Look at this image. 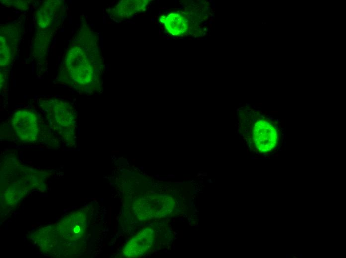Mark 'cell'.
I'll return each mask as SVG.
<instances>
[{"label":"cell","mask_w":346,"mask_h":258,"mask_svg":"<svg viewBox=\"0 0 346 258\" xmlns=\"http://www.w3.org/2000/svg\"><path fill=\"white\" fill-rule=\"evenodd\" d=\"M13 125L17 135L25 141H32L38 136V125L36 117L32 113L21 111L15 114Z\"/></svg>","instance_id":"7a4b0ae2"},{"label":"cell","mask_w":346,"mask_h":258,"mask_svg":"<svg viewBox=\"0 0 346 258\" xmlns=\"http://www.w3.org/2000/svg\"><path fill=\"white\" fill-rule=\"evenodd\" d=\"M147 4L144 0H122L116 7V14L119 17H128L144 10Z\"/></svg>","instance_id":"5b68a950"},{"label":"cell","mask_w":346,"mask_h":258,"mask_svg":"<svg viewBox=\"0 0 346 258\" xmlns=\"http://www.w3.org/2000/svg\"><path fill=\"white\" fill-rule=\"evenodd\" d=\"M161 22L164 23L168 32L173 35H179L185 33L188 29L186 19L181 15L172 13L166 17H160Z\"/></svg>","instance_id":"3957f363"},{"label":"cell","mask_w":346,"mask_h":258,"mask_svg":"<svg viewBox=\"0 0 346 258\" xmlns=\"http://www.w3.org/2000/svg\"><path fill=\"white\" fill-rule=\"evenodd\" d=\"M142 235L129 241L128 245L124 250V253L126 255H129L130 257L139 256L142 254L148 249L151 242V232L149 233L147 230H144L142 232Z\"/></svg>","instance_id":"277c9868"},{"label":"cell","mask_w":346,"mask_h":258,"mask_svg":"<svg viewBox=\"0 0 346 258\" xmlns=\"http://www.w3.org/2000/svg\"><path fill=\"white\" fill-rule=\"evenodd\" d=\"M275 129L266 120H260L255 123L253 127V141L260 152L265 153L275 147L277 138Z\"/></svg>","instance_id":"6da1fadb"}]
</instances>
